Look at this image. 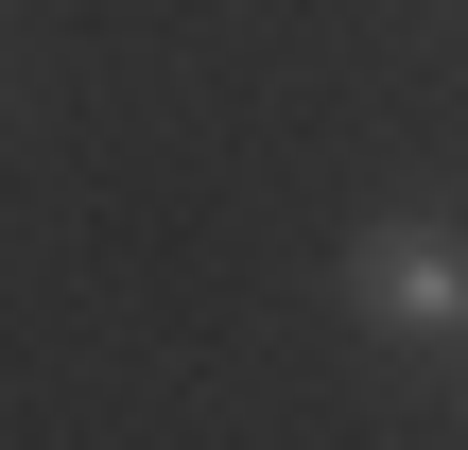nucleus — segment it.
Wrapping results in <instances>:
<instances>
[{"instance_id":"nucleus-1","label":"nucleus","mask_w":468,"mask_h":450,"mask_svg":"<svg viewBox=\"0 0 468 450\" xmlns=\"http://www.w3.org/2000/svg\"><path fill=\"white\" fill-rule=\"evenodd\" d=\"M365 312L382 330H468V260L434 225H365Z\"/></svg>"}]
</instances>
